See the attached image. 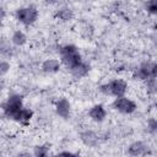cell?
I'll list each match as a JSON object with an SVG mask.
<instances>
[{
    "instance_id": "obj_1",
    "label": "cell",
    "mask_w": 157,
    "mask_h": 157,
    "mask_svg": "<svg viewBox=\"0 0 157 157\" xmlns=\"http://www.w3.org/2000/svg\"><path fill=\"white\" fill-rule=\"evenodd\" d=\"M59 55H60L61 65L66 66L67 69H71L72 66L77 65L80 61H82L81 53H80L78 48L74 44H65V45L60 47Z\"/></svg>"
},
{
    "instance_id": "obj_2",
    "label": "cell",
    "mask_w": 157,
    "mask_h": 157,
    "mask_svg": "<svg viewBox=\"0 0 157 157\" xmlns=\"http://www.w3.org/2000/svg\"><path fill=\"white\" fill-rule=\"evenodd\" d=\"M23 96L20 93H11L7 99L2 103V113L7 119L15 120L18 112L23 108Z\"/></svg>"
},
{
    "instance_id": "obj_3",
    "label": "cell",
    "mask_w": 157,
    "mask_h": 157,
    "mask_svg": "<svg viewBox=\"0 0 157 157\" xmlns=\"http://www.w3.org/2000/svg\"><path fill=\"white\" fill-rule=\"evenodd\" d=\"M128 82L123 78H114L107 83H103L99 87V91L105 94V96H109V97H121V96H125L126 91H128Z\"/></svg>"
},
{
    "instance_id": "obj_4",
    "label": "cell",
    "mask_w": 157,
    "mask_h": 157,
    "mask_svg": "<svg viewBox=\"0 0 157 157\" xmlns=\"http://www.w3.org/2000/svg\"><path fill=\"white\" fill-rule=\"evenodd\" d=\"M15 16L20 23H22L25 26H31L38 20L39 12H38V9L36 6L28 5V6H23V7L17 9L15 12Z\"/></svg>"
},
{
    "instance_id": "obj_5",
    "label": "cell",
    "mask_w": 157,
    "mask_h": 157,
    "mask_svg": "<svg viewBox=\"0 0 157 157\" xmlns=\"http://www.w3.org/2000/svg\"><path fill=\"white\" fill-rule=\"evenodd\" d=\"M157 75V65L152 60H147L141 63L137 69H135L134 77L140 81H146L148 78H153Z\"/></svg>"
},
{
    "instance_id": "obj_6",
    "label": "cell",
    "mask_w": 157,
    "mask_h": 157,
    "mask_svg": "<svg viewBox=\"0 0 157 157\" xmlns=\"http://www.w3.org/2000/svg\"><path fill=\"white\" fill-rule=\"evenodd\" d=\"M112 107L114 110L119 112L120 114H132L136 109H137V104L131 99L128 98L126 96H121V97H115Z\"/></svg>"
},
{
    "instance_id": "obj_7",
    "label": "cell",
    "mask_w": 157,
    "mask_h": 157,
    "mask_svg": "<svg viewBox=\"0 0 157 157\" xmlns=\"http://www.w3.org/2000/svg\"><path fill=\"white\" fill-rule=\"evenodd\" d=\"M55 113L63 119H69L71 115V103L66 98H59L55 102Z\"/></svg>"
},
{
    "instance_id": "obj_8",
    "label": "cell",
    "mask_w": 157,
    "mask_h": 157,
    "mask_svg": "<svg viewBox=\"0 0 157 157\" xmlns=\"http://www.w3.org/2000/svg\"><path fill=\"white\" fill-rule=\"evenodd\" d=\"M150 151V147L144 141H134L128 146V155L130 156H146Z\"/></svg>"
},
{
    "instance_id": "obj_9",
    "label": "cell",
    "mask_w": 157,
    "mask_h": 157,
    "mask_svg": "<svg viewBox=\"0 0 157 157\" xmlns=\"http://www.w3.org/2000/svg\"><path fill=\"white\" fill-rule=\"evenodd\" d=\"M88 117L96 123H102L107 118V109L103 104H94L88 109Z\"/></svg>"
},
{
    "instance_id": "obj_10",
    "label": "cell",
    "mask_w": 157,
    "mask_h": 157,
    "mask_svg": "<svg viewBox=\"0 0 157 157\" xmlns=\"http://www.w3.org/2000/svg\"><path fill=\"white\" fill-rule=\"evenodd\" d=\"M80 140L82 141L83 145L88 146V147H96L99 142V137L98 135L93 131V130H85L80 134Z\"/></svg>"
},
{
    "instance_id": "obj_11",
    "label": "cell",
    "mask_w": 157,
    "mask_h": 157,
    "mask_svg": "<svg viewBox=\"0 0 157 157\" xmlns=\"http://www.w3.org/2000/svg\"><path fill=\"white\" fill-rule=\"evenodd\" d=\"M69 70H70V74L72 75V77H75V78H82V77H85V76L88 75V72H90V65L82 60L77 65L72 66Z\"/></svg>"
},
{
    "instance_id": "obj_12",
    "label": "cell",
    "mask_w": 157,
    "mask_h": 157,
    "mask_svg": "<svg viewBox=\"0 0 157 157\" xmlns=\"http://www.w3.org/2000/svg\"><path fill=\"white\" fill-rule=\"evenodd\" d=\"M60 67H61V63L58 59L50 58V59H45L42 63V70L45 74H55L60 70Z\"/></svg>"
},
{
    "instance_id": "obj_13",
    "label": "cell",
    "mask_w": 157,
    "mask_h": 157,
    "mask_svg": "<svg viewBox=\"0 0 157 157\" xmlns=\"http://www.w3.org/2000/svg\"><path fill=\"white\" fill-rule=\"evenodd\" d=\"M13 44L11 43L10 39L7 38H1L0 39V55L2 58H11L15 54Z\"/></svg>"
},
{
    "instance_id": "obj_14",
    "label": "cell",
    "mask_w": 157,
    "mask_h": 157,
    "mask_svg": "<svg viewBox=\"0 0 157 157\" xmlns=\"http://www.w3.org/2000/svg\"><path fill=\"white\" fill-rule=\"evenodd\" d=\"M32 118H33V110L29 109V108L23 107V108L18 112V114H17L15 121H17V123H20V124H22V125H27V124H29V121H31Z\"/></svg>"
},
{
    "instance_id": "obj_15",
    "label": "cell",
    "mask_w": 157,
    "mask_h": 157,
    "mask_svg": "<svg viewBox=\"0 0 157 157\" xmlns=\"http://www.w3.org/2000/svg\"><path fill=\"white\" fill-rule=\"evenodd\" d=\"M55 17L59 21H61V22H67V21H70V20L74 18V11L70 7L64 6V7H60L59 10H56Z\"/></svg>"
},
{
    "instance_id": "obj_16",
    "label": "cell",
    "mask_w": 157,
    "mask_h": 157,
    "mask_svg": "<svg viewBox=\"0 0 157 157\" xmlns=\"http://www.w3.org/2000/svg\"><path fill=\"white\" fill-rule=\"evenodd\" d=\"M10 40H11V43H12L15 47H22V45H25V44L27 43V36H26V33H25L23 31L17 29V31H15V32L12 33Z\"/></svg>"
},
{
    "instance_id": "obj_17",
    "label": "cell",
    "mask_w": 157,
    "mask_h": 157,
    "mask_svg": "<svg viewBox=\"0 0 157 157\" xmlns=\"http://www.w3.org/2000/svg\"><path fill=\"white\" fill-rule=\"evenodd\" d=\"M49 145H37L33 147V156L36 157H45L49 155Z\"/></svg>"
},
{
    "instance_id": "obj_18",
    "label": "cell",
    "mask_w": 157,
    "mask_h": 157,
    "mask_svg": "<svg viewBox=\"0 0 157 157\" xmlns=\"http://www.w3.org/2000/svg\"><path fill=\"white\" fill-rule=\"evenodd\" d=\"M145 7L150 15H156L157 13V0H147Z\"/></svg>"
},
{
    "instance_id": "obj_19",
    "label": "cell",
    "mask_w": 157,
    "mask_h": 157,
    "mask_svg": "<svg viewBox=\"0 0 157 157\" xmlns=\"http://www.w3.org/2000/svg\"><path fill=\"white\" fill-rule=\"evenodd\" d=\"M145 83H146V87H147V92L150 93V94H155L156 93V77H153V78H148V80H146V81H144Z\"/></svg>"
},
{
    "instance_id": "obj_20",
    "label": "cell",
    "mask_w": 157,
    "mask_h": 157,
    "mask_svg": "<svg viewBox=\"0 0 157 157\" xmlns=\"http://www.w3.org/2000/svg\"><path fill=\"white\" fill-rule=\"evenodd\" d=\"M147 131L151 135H155L157 132V120L155 118H150L147 120Z\"/></svg>"
},
{
    "instance_id": "obj_21",
    "label": "cell",
    "mask_w": 157,
    "mask_h": 157,
    "mask_svg": "<svg viewBox=\"0 0 157 157\" xmlns=\"http://www.w3.org/2000/svg\"><path fill=\"white\" fill-rule=\"evenodd\" d=\"M9 71H10V63L5 59H1L0 60V77L6 75Z\"/></svg>"
},
{
    "instance_id": "obj_22",
    "label": "cell",
    "mask_w": 157,
    "mask_h": 157,
    "mask_svg": "<svg viewBox=\"0 0 157 157\" xmlns=\"http://www.w3.org/2000/svg\"><path fill=\"white\" fill-rule=\"evenodd\" d=\"M5 17H6V11H5L4 7L0 6V22H2L5 20Z\"/></svg>"
},
{
    "instance_id": "obj_23",
    "label": "cell",
    "mask_w": 157,
    "mask_h": 157,
    "mask_svg": "<svg viewBox=\"0 0 157 157\" xmlns=\"http://www.w3.org/2000/svg\"><path fill=\"white\" fill-rule=\"evenodd\" d=\"M59 155H64V156H76L77 153H74V152H70V151H61V152H59Z\"/></svg>"
},
{
    "instance_id": "obj_24",
    "label": "cell",
    "mask_w": 157,
    "mask_h": 157,
    "mask_svg": "<svg viewBox=\"0 0 157 157\" xmlns=\"http://www.w3.org/2000/svg\"><path fill=\"white\" fill-rule=\"evenodd\" d=\"M44 1H45V4H48V5H55V4L60 2V0H44Z\"/></svg>"
}]
</instances>
